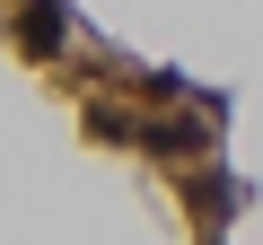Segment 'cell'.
<instances>
[{
  "label": "cell",
  "mask_w": 263,
  "mask_h": 245,
  "mask_svg": "<svg viewBox=\"0 0 263 245\" xmlns=\"http://www.w3.org/2000/svg\"><path fill=\"white\" fill-rule=\"evenodd\" d=\"M18 44H27V53H53V44H62V9H53V0H35V9L18 18Z\"/></svg>",
  "instance_id": "cell-1"
}]
</instances>
